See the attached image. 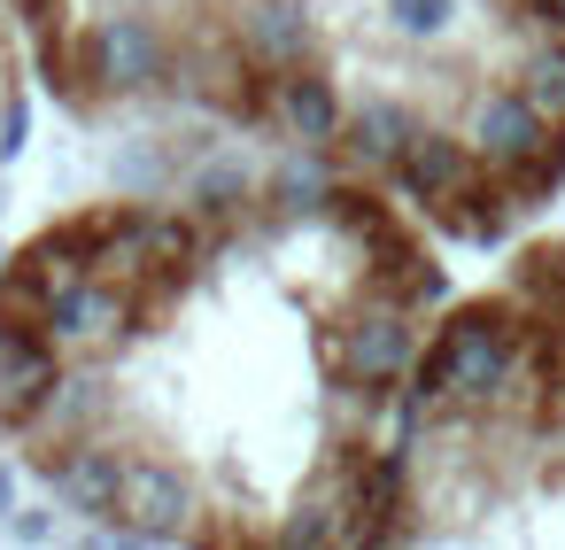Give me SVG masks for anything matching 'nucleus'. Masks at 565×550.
Instances as JSON below:
<instances>
[{"label":"nucleus","instance_id":"1","mask_svg":"<svg viewBox=\"0 0 565 550\" xmlns=\"http://www.w3.org/2000/svg\"><path fill=\"white\" fill-rule=\"evenodd\" d=\"M441 248L318 156L71 202L0 256V449L125 542L380 550Z\"/></svg>","mask_w":565,"mask_h":550},{"label":"nucleus","instance_id":"2","mask_svg":"<svg viewBox=\"0 0 565 550\" xmlns=\"http://www.w3.org/2000/svg\"><path fill=\"white\" fill-rule=\"evenodd\" d=\"M40 86L78 125L194 117L503 248L565 194V0H86Z\"/></svg>","mask_w":565,"mask_h":550},{"label":"nucleus","instance_id":"4","mask_svg":"<svg viewBox=\"0 0 565 550\" xmlns=\"http://www.w3.org/2000/svg\"><path fill=\"white\" fill-rule=\"evenodd\" d=\"M32 40H24V17H17V0H0V163L17 156L24 140V117H32Z\"/></svg>","mask_w":565,"mask_h":550},{"label":"nucleus","instance_id":"3","mask_svg":"<svg viewBox=\"0 0 565 550\" xmlns=\"http://www.w3.org/2000/svg\"><path fill=\"white\" fill-rule=\"evenodd\" d=\"M565 542V225L457 287L411 364L380 550Z\"/></svg>","mask_w":565,"mask_h":550}]
</instances>
